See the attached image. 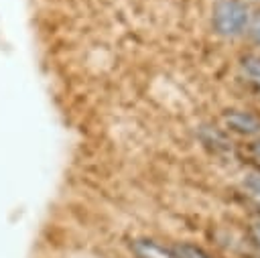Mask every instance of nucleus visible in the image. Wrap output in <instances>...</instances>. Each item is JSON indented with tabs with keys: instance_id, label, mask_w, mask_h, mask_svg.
I'll list each match as a JSON object with an SVG mask.
<instances>
[{
	"instance_id": "423d86ee",
	"label": "nucleus",
	"mask_w": 260,
	"mask_h": 258,
	"mask_svg": "<svg viewBox=\"0 0 260 258\" xmlns=\"http://www.w3.org/2000/svg\"><path fill=\"white\" fill-rule=\"evenodd\" d=\"M252 238H254V242L260 246V221L252 225Z\"/></svg>"
},
{
	"instance_id": "f257e3e1",
	"label": "nucleus",
	"mask_w": 260,
	"mask_h": 258,
	"mask_svg": "<svg viewBox=\"0 0 260 258\" xmlns=\"http://www.w3.org/2000/svg\"><path fill=\"white\" fill-rule=\"evenodd\" d=\"M248 8L240 0H217L213 4V28L223 37H236L248 26Z\"/></svg>"
},
{
	"instance_id": "f03ea898",
	"label": "nucleus",
	"mask_w": 260,
	"mask_h": 258,
	"mask_svg": "<svg viewBox=\"0 0 260 258\" xmlns=\"http://www.w3.org/2000/svg\"><path fill=\"white\" fill-rule=\"evenodd\" d=\"M223 122L230 130L238 132V134H246V136H252V134H258L260 132V120L250 114V112H244V110H232L223 116Z\"/></svg>"
},
{
	"instance_id": "20e7f679",
	"label": "nucleus",
	"mask_w": 260,
	"mask_h": 258,
	"mask_svg": "<svg viewBox=\"0 0 260 258\" xmlns=\"http://www.w3.org/2000/svg\"><path fill=\"white\" fill-rule=\"evenodd\" d=\"M175 258H213L209 252H205L203 248L199 246H193V244H175L171 246Z\"/></svg>"
},
{
	"instance_id": "0eeeda50",
	"label": "nucleus",
	"mask_w": 260,
	"mask_h": 258,
	"mask_svg": "<svg viewBox=\"0 0 260 258\" xmlns=\"http://www.w3.org/2000/svg\"><path fill=\"white\" fill-rule=\"evenodd\" d=\"M252 37L260 43V18H258V20L254 22V26H252Z\"/></svg>"
},
{
	"instance_id": "7ed1b4c3",
	"label": "nucleus",
	"mask_w": 260,
	"mask_h": 258,
	"mask_svg": "<svg viewBox=\"0 0 260 258\" xmlns=\"http://www.w3.org/2000/svg\"><path fill=\"white\" fill-rule=\"evenodd\" d=\"M132 252L138 258H175L171 246H162L154 240H134L132 242Z\"/></svg>"
},
{
	"instance_id": "39448f33",
	"label": "nucleus",
	"mask_w": 260,
	"mask_h": 258,
	"mask_svg": "<svg viewBox=\"0 0 260 258\" xmlns=\"http://www.w3.org/2000/svg\"><path fill=\"white\" fill-rule=\"evenodd\" d=\"M242 69H244V73H246L252 81H256V83L260 85V57L248 55V57L242 61Z\"/></svg>"
},
{
	"instance_id": "6e6552de",
	"label": "nucleus",
	"mask_w": 260,
	"mask_h": 258,
	"mask_svg": "<svg viewBox=\"0 0 260 258\" xmlns=\"http://www.w3.org/2000/svg\"><path fill=\"white\" fill-rule=\"evenodd\" d=\"M252 152L260 158V142H254V144H252Z\"/></svg>"
}]
</instances>
